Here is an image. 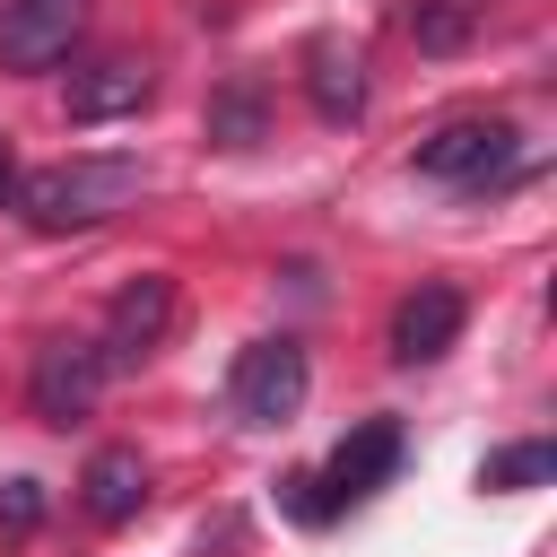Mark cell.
I'll return each instance as SVG.
<instances>
[{
  "label": "cell",
  "instance_id": "6da1fadb",
  "mask_svg": "<svg viewBox=\"0 0 557 557\" xmlns=\"http://www.w3.org/2000/svg\"><path fill=\"white\" fill-rule=\"evenodd\" d=\"M139 183H148L139 157H61V165L17 174L9 200H17V218H26L35 235H78V226L122 218V209L139 200Z\"/></svg>",
  "mask_w": 557,
  "mask_h": 557
},
{
  "label": "cell",
  "instance_id": "7a4b0ae2",
  "mask_svg": "<svg viewBox=\"0 0 557 557\" xmlns=\"http://www.w3.org/2000/svg\"><path fill=\"white\" fill-rule=\"evenodd\" d=\"M305 392H313V357H305V339H252L244 357H235V374H226V400H235V418L244 426H287L296 409H305Z\"/></svg>",
  "mask_w": 557,
  "mask_h": 557
},
{
  "label": "cell",
  "instance_id": "3957f363",
  "mask_svg": "<svg viewBox=\"0 0 557 557\" xmlns=\"http://www.w3.org/2000/svg\"><path fill=\"white\" fill-rule=\"evenodd\" d=\"M513 148H522L513 122L461 113V122H444V131L418 139V174H426V183H453V191H479V183H496V174L513 165Z\"/></svg>",
  "mask_w": 557,
  "mask_h": 557
},
{
  "label": "cell",
  "instance_id": "277c9868",
  "mask_svg": "<svg viewBox=\"0 0 557 557\" xmlns=\"http://www.w3.org/2000/svg\"><path fill=\"white\" fill-rule=\"evenodd\" d=\"M165 331H174V278H165V270H139V278L104 305V331H96L104 374H139V366L165 348Z\"/></svg>",
  "mask_w": 557,
  "mask_h": 557
},
{
  "label": "cell",
  "instance_id": "5b68a950",
  "mask_svg": "<svg viewBox=\"0 0 557 557\" xmlns=\"http://www.w3.org/2000/svg\"><path fill=\"white\" fill-rule=\"evenodd\" d=\"M78 35H87V0H0V70L17 78L70 61Z\"/></svg>",
  "mask_w": 557,
  "mask_h": 557
},
{
  "label": "cell",
  "instance_id": "8992f818",
  "mask_svg": "<svg viewBox=\"0 0 557 557\" xmlns=\"http://www.w3.org/2000/svg\"><path fill=\"white\" fill-rule=\"evenodd\" d=\"M96 392H104V357H96V339H44V348H35L26 409H35L44 426H78V418L96 409Z\"/></svg>",
  "mask_w": 557,
  "mask_h": 557
},
{
  "label": "cell",
  "instance_id": "52a82bcc",
  "mask_svg": "<svg viewBox=\"0 0 557 557\" xmlns=\"http://www.w3.org/2000/svg\"><path fill=\"white\" fill-rule=\"evenodd\" d=\"M400 470V418H357L339 444H331V461L313 470V496L339 513V505H357V496H374L383 479Z\"/></svg>",
  "mask_w": 557,
  "mask_h": 557
},
{
  "label": "cell",
  "instance_id": "ba28073f",
  "mask_svg": "<svg viewBox=\"0 0 557 557\" xmlns=\"http://www.w3.org/2000/svg\"><path fill=\"white\" fill-rule=\"evenodd\" d=\"M461 322H470L461 287H453V278H418V287L392 305V331H383V348H392V366H435V357L461 339Z\"/></svg>",
  "mask_w": 557,
  "mask_h": 557
},
{
  "label": "cell",
  "instance_id": "9c48e42d",
  "mask_svg": "<svg viewBox=\"0 0 557 557\" xmlns=\"http://www.w3.org/2000/svg\"><path fill=\"white\" fill-rule=\"evenodd\" d=\"M148 96H157V70L131 61V52H104V61H87V70L70 78V122H122V113H139Z\"/></svg>",
  "mask_w": 557,
  "mask_h": 557
},
{
  "label": "cell",
  "instance_id": "30bf717a",
  "mask_svg": "<svg viewBox=\"0 0 557 557\" xmlns=\"http://www.w3.org/2000/svg\"><path fill=\"white\" fill-rule=\"evenodd\" d=\"M305 96L322 122H357L366 113V52L348 35H313L305 44Z\"/></svg>",
  "mask_w": 557,
  "mask_h": 557
},
{
  "label": "cell",
  "instance_id": "8fae6325",
  "mask_svg": "<svg viewBox=\"0 0 557 557\" xmlns=\"http://www.w3.org/2000/svg\"><path fill=\"white\" fill-rule=\"evenodd\" d=\"M78 505H87V522H131L139 505H148V461L131 453V444H104V453H87V470H78Z\"/></svg>",
  "mask_w": 557,
  "mask_h": 557
},
{
  "label": "cell",
  "instance_id": "7c38bea8",
  "mask_svg": "<svg viewBox=\"0 0 557 557\" xmlns=\"http://www.w3.org/2000/svg\"><path fill=\"white\" fill-rule=\"evenodd\" d=\"M209 139L218 148H261L270 139V87L252 70H235L218 96H209Z\"/></svg>",
  "mask_w": 557,
  "mask_h": 557
},
{
  "label": "cell",
  "instance_id": "4fadbf2b",
  "mask_svg": "<svg viewBox=\"0 0 557 557\" xmlns=\"http://www.w3.org/2000/svg\"><path fill=\"white\" fill-rule=\"evenodd\" d=\"M548 479H557V444H548V435L505 444V453L479 461V487H487V496H522V487H548Z\"/></svg>",
  "mask_w": 557,
  "mask_h": 557
},
{
  "label": "cell",
  "instance_id": "5bb4252c",
  "mask_svg": "<svg viewBox=\"0 0 557 557\" xmlns=\"http://www.w3.org/2000/svg\"><path fill=\"white\" fill-rule=\"evenodd\" d=\"M409 35H418L426 52H461V44H470V9H461V0H418V9H409Z\"/></svg>",
  "mask_w": 557,
  "mask_h": 557
},
{
  "label": "cell",
  "instance_id": "9a60e30c",
  "mask_svg": "<svg viewBox=\"0 0 557 557\" xmlns=\"http://www.w3.org/2000/svg\"><path fill=\"white\" fill-rule=\"evenodd\" d=\"M35 522H44V479H9V487H0V531L26 540Z\"/></svg>",
  "mask_w": 557,
  "mask_h": 557
},
{
  "label": "cell",
  "instance_id": "2e32d148",
  "mask_svg": "<svg viewBox=\"0 0 557 557\" xmlns=\"http://www.w3.org/2000/svg\"><path fill=\"white\" fill-rule=\"evenodd\" d=\"M9 183H17V157H9V139H0V191H9Z\"/></svg>",
  "mask_w": 557,
  "mask_h": 557
}]
</instances>
